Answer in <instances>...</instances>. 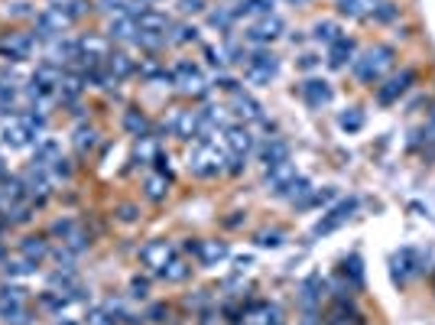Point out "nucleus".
Here are the masks:
<instances>
[{"label":"nucleus","instance_id":"1","mask_svg":"<svg viewBox=\"0 0 435 325\" xmlns=\"http://www.w3.org/2000/svg\"><path fill=\"white\" fill-rule=\"evenodd\" d=\"M393 46H371V49H364L354 62H351V72L354 78L361 82V85H377L387 72H390L393 65Z\"/></svg>","mask_w":435,"mask_h":325},{"label":"nucleus","instance_id":"2","mask_svg":"<svg viewBox=\"0 0 435 325\" xmlns=\"http://www.w3.org/2000/svg\"><path fill=\"white\" fill-rule=\"evenodd\" d=\"M189 173L198 179H214L224 173V153L214 147V140H198V147L189 153Z\"/></svg>","mask_w":435,"mask_h":325},{"label":"nucleus","instance_id":"3","mask_svg":"<svg viewBox=\"0 0 435 325\" xmlns=\"http://www.w3.org/2000/svg\"><path fill=\"white\" fill-rule=\"evenodd\" d=\"M423 263H425V257L419 254V250H413V248L396 250V254H393V283L406 286L413 277L423 273Z\"/></svg>","mask_w":435,"mask_h":325},{"label":"nucleus","instance_id":"4","mask_svg":"<svg viewBox=\"0 0 435 325\" xmlns=\"http://www.w3.org/2000/svg\"><path fill=\"white\" fill-rule=\"evenodd\" d=\"M279 72V59L266 49H257L254 55H247V78L254 85H270V78Z\"/></svg>","mask_w":435,"mask_h":325},{"label":"nucleus","instance_id":"5","mask_svg":"<svg viewBox=\"0 0 435 325\" xmlns=\"http://www.w3.org/2000/svg\"><path fill=\"white\" fill-rule=\"evenodd\" d=\"M68 17H65L62 7H46L39 17H36V32L33 36H39V39H59L65 30H68Z\"/></svg>","mask_w":435,"mask_h":325},{"label":"nucleus","instance_id":"6","mask_svg":"<svg viewBox=\"0 0 435 325\" xmlns=\"http://www.w3.org/2000/svg\"><path fill=\"white\" fill-rule=\"evenodd\" d=\"M172 257H176V244H172V241L160 238V241H149V244L140 248V263L149 267V270H163Z\"/></svg>","mask_w":435,"mask_h":325},{"label":"nucleus","instance_id":"7","mask_svg":"<svg viewBox=\"0 0 435 325\" xmlns=\"http://www.w3.org/2000/svg\"><path fill=\"white\" fill-rule=\"evenodd\" d=\"M172 85H179V91H185V95H205L208 91V82L192 62H179L172 68Z\"/></svg>","mask_w":435,"mask_h":325},{"label":"nucleus","instance_id":"8","mask_svg":"<svg viewBox=\"0 0 435 325\" xmlns=\"http://www.w3.org/2000/svg\"><path fill=\"white\" fill-rule=\"evenodd\" d=\"M413 82H416V72H413V68H403L400 75H393L387 85L377 88V101H380L383 108H390V104H396V101H400V98L409 91V85H413Z\"/></svg>","mask_w":435,"mask_h":325},{"label":"nucleus","instance_id":"9","mask_svg":"<svg viewBox=\"0 0 435 325\" xmlns=\"http://www.w3.org/2000/svg\"><path fill=\"white\" fill-rule=\"evenodd\" d=\"M354 212H358V198H344V202H338V205L331 208L328 215H322V221L312 228V234H315V238H322V234H331V231L344 225V221H348Z\"/></svg>","mask_w":435,"mask_h":325},{"label":"nucleus","instance_id":"10","mask_svg":"<svg viewBox=\"0 0 435 325\" xmlns=\"http://www.w3.org/2000/svg\"><path fill=\"white\" fill-rule=\"evenodd\" d=\"M302 98H306L308 108H325V104H331L335 91L325 78H308V82H302Z\"/></svg>","mask_w":435,"mask_h":325},{"label":"nucleus","instance_id":"11","mask_svg":"<svg viewBox=\"0 0 435 325\" xmlns=\"http://www.w3.org/2000/svg\"><path fill=\"white\" fill-rule=\"evenodd\" d=\"M283 30H286V23L279 20V17H273V13H266L263 20L257 23V26H250L244 36H247V43H266V39H276Z\"/></svg>","mask_w":435,"mask_h":325},{"label":"nucleus","instance_id":"12","mask_svg":"<svg viewBox=\"0 0 435 325\" xmlns=\"http://www.w3.org/2000/svg\"><path fill=\"white\" fill-rule=\"evenodd\" d=\"M189 250L202 260L205 267H214V263H221V260L231 254L224 241H198V244H189Z\"/></svg>","mask_w":435,"mask_h":325},{"label":"nucleus","instance_id":"13","mask_svg":"<svg viewBox=\"0 0 435 325\" xmlns=\"http://www.w3.org/2000/svg\"><path fill=\"white\" fill-rule=\"evenodd\" d=\"M279 198H286V202H293V205H299V208H306V202L312 198V183H308L306 176H296L289 185H283L279 189Z\"/></svg>","mask_w":435,"mask_h":325},{"label":"nucleus","instance_id":"14","mask_svg":"<svg viewBox=\"0 0 435 325\" xmlns=\"http://www.w3.org/2000/svg\"><path fill=\"white\" fill-rule=\"evenodd\" d=\"M289 160V143L279 140V137H270V140L260 147V162H263L266 169H273V166H279V162Z\"/></svg>","mask_w":435,"mask_h":325},{"label":"nucleus","instance_id":"15","mask_svg":"<svg viewBox=\"0 0 435 325\" xmlns=\"http://www.w3.org/2000/svg\"><path fill=\"white\" fill-rule=\"evenodd\" d=\"M198 130H202V111H179L176 114V137L179 140L198 137Z\"/></svg>","mask_w":435,"mask_h":325},{"label":"nucleus","instance_id":"16","mask_svg":"<svg viewBox=\"0 0 435 325\" xmlns=\"http://www.w3.org/2000/svg\"><path fill=\"white\" fill-rule=\"evenodd\" d=\"M0 140L7 143V147H13V150H20V147H26V143L33 140V133L26 127H23L20 118H13L3 124V130H0Z\"/></svg>","mask_w":435,"mask_h":325},{"label":"nucleus","instance_id":"17","mask_svg":"<svg viewBox=\"0 0 435 325\" xmlns=\"http://www.w3.org/2000/svg\"><path fill=\"white\" fill-rule=\"evenodd\" d=\"M224 140H228V150H231L234 156H247V153L254 150V137H250V130L247 127H234L231 124Z\"/></svg>","mask_w":435,"mask_h":325},{"label":"nucleus","instance_id":"18","mask_svg":"<svg viewBox=\"0 0 435 325\" xmlns=\"http://www.w3.org/2000/svg\"><path fill=\"white\" fill-rule=\"evenodd\" d=\"M107 36H111V39H120V43H133V36H137V17H130V13L114 17L111 26H107Z\"/></svg>","mask_w":435,"mask_h":325},{"label":"nucleus","instance_id":"19","mask_svg":"<svg viewBox=\"0 0 435 325\" xmlns=\"http://www.w3.org/2000/svg\"><path fill=\"white\" fill-rule=\"evenodd\" d=\"M354 39H348V36H341V39H335L331 43V53H328V65L331 68H344V65L354 59Z\"/></svg>","mask_w":435,"mask_h":325},{"label":"nucleus","instance_id":"20","mask_svg":"<svg viewBox=\"0 0 435 325\" xmlns=\"http://www.w3.org/2000/svg\"><path fill=\"white\" fill-rule=\"evenodd\" d=\"M33 43H36V36H10L7 43L0 46V53L3 55H10V59H30V53H33Z\"/></svg>","mask_w":435,"mask_h":325},{"label":"nucleus","instance_id":"21","mask_svg":"<svg viewBox=\"0 0 435 325\" xmlns=\"http://www.w3.org/2000/svg\"><path fill=\"white\" fill-rule=\"evenodd\" d=\"M296 179V169H293V162H279V166H273V169H266V189H273V192H279L283 185H289Z\"/></svg>","mask_w":435,"mask_h":325},{"label":"nucleus","instance_id":"22","mask_svg":"<svg viewBox=\"0 0 435 325\" xmlns=\"http://www.w3.org/2000/svg\"><path fill=\"white\" fill-rule=\"evenodd\" d=\"M234 114H241L244 120H263V108L244 91H234Z\"/></svg>","mask_w":435,"mask_h":325},{"label":"nucleus","instance_id":"23","mask_svg":"<svg viewBox=\"0 0 435 325\" xmlns=\"http://www.w3.org/2000/svg\"><path fill=\"white\" fill-rule=\"evenodd\" d=\"M270 10H273V0H241L231 13L234 20H241V17H266Z\"/></svg>","mask_w":435,"mask_h":325},{"label":"nucleus","instance_id":"24","mask_svg":"<svg viewBox=\"0 0 435 325\" xmlns=\"http://www.w3.org/2000/svg\"><path fill=\"white\" fill-rule=\"evenodd\" d=\"M143 192H147L149 202H163V198H166V192H169V179H166V173L147 176V183H143Z\"/></svg>","mask_w":435,"mask_h":325},{"label":"nucleus","instance_id":"25","mask_svg":"<svg viewBox=\"0 0 435 325\" xmlns=\"http://www.w3.org/2000/svg\"><path fill=\"white\" fill-rule=\"evenodd\" d=\"M189 273H192V267H189V263H185V260L172 257L169 263L163 267V270H156V277H160V280H166V283H182V280H185V277H189Z\"/></svg>","mask_w":435,"mask_h":325},{"label":"nucleus","instance_id":"26","mask_svg":"<svg viewBox=\"0 0 435 325\" xmlns=\"http://www.w3.org/2000/svg\"><path fill=\"white\" fill-rule=\"evenodd\" d=\"M107 72H111V75H117V78H127V75H133V72H137V65L130 62L127 53H111V55H107Z\"/></svg>","mask_w":435,"mask_h":325},{"label":"nucleus","instance_id":"27","mask_svg":"<svg viewBox=\"0 0 435 325\" xmlns=\"http://www.w3.org/2000/svg\"><path fill=\"white\" fill-rule=\"evenodd\" d=\"M137 26L140 30H153V32H163L166 36V30H169V17L166 13H156V10H147L137 17Z\"/></svg>","mask_w":435,"mask_h":325},{"label":"nucleus","instance_id":"28","mask_svg":"<svg viewBox=\"0 0 435 325\" xmlns=\"http://www.w3.org/2000/svg\"><path fill=\"white\" fill-rule=\"evenodd\" d=\"M299 299H302L306 309H315V306H319V299H322V277L319 273H312V277L302 283V296H299Z\"/></svg>","mask_w":435,"mask_h":325},{"label":"nucleus","instance_id":"29","mask_svg":"<svg viewBox=\"0 0 435 325\" xmlns=\"http://www.w3.org/2000/svg\"><path fill=\"white\" fill-rule=\"evenodd\" d=\"M95 147H98V130L95 127H78L75 130V150H78V156H88Z\"/></svg>","mask_w":435,"mask_h":325},{"label":"nucleus","instance_id":"30","mask_svg":"<svg viewBox=\"0 0 435 325\" xmlns=\"http://www.w3.org/2000/svg\"><path fill=\"white\" fill-rule=\"evenodd\" d=\"M0 319H3V325H30L33 322V313L26 309V303H20V306L3 309V313H0Z\"/></svg>","mask_w":435,"mask_h":325},{"label":"nucleus","instance_id":"31","mask_svg":"<svg viewBox=\"0 0 435 325\" xmlns=\"http://www.w3.org/2000/svg\"><path fill=\"white\" fill-rule=\"evenodd\" d=\"M124 127L133 133V137H149V120L140 114V111H127L124 114Z\"/></svg>","mask_w":435,"mask_h":325},{"label":"nucleus","instance_id":"32","mask_svg":"<svg viewBox=\"0 0 435 325\" xmlns=\"http://www.w3.org/2000/svg\"><path fill=\"white\" fill-rule=\"evenodd\" d=\"M133 43L143 46V49H153V53H156V49H163V46H166V36H163V32H153V30H140V26H137V36H133Z\"/></svg>","mask_w":435,"mask_h":325},{"label":"nucleus","instance_id":"33","mask_svg":"<svg viewBox=\"0 0 435 325\" xmlns=\"http://www.w3.org/2000/svg\"><path fill=\"white\" fill-rule=\"evenodd\" d=\"M36 260H30V257H23V260H7L3 263V273L7 277H30V273H36Z\"/></svg>","mask_w":435,"mask_h":325},{"label":"nucleus","instance_id":"34","mask_svg":"<svg viewBox=\"0 0 435 325\" xmlns=\"http://www.w3.org/2000/svg\"><path fill=\"white\" fill-rule=\"evenodd\" d=\"M46 254H49V244H46L43 238H26L23 241V257H30V260H46Z\"/></svg>","mask_w":435,"mask_h":325},{"label":"nucleus","instance_id":"35","mask_svg":"<svg viewBox=\"0 0 435 325\" xmlns=\"http://www.w3.org/2000/svg\"><path fill=\"white\" fill-rule=\"evenodd\" d=\"M254 325H283V309H279L276 303L260 306V313H257Z\"/></svg>","mask_w":435,"mask_h":325},{"label":"nucleus","instance_id":"36","mask_svg":"<svg viewBox=\"0 0 435 325\" xmlns=\"http://www.w3.org/2000/svg\"><path fill=\"white\" fill-rule=\"evenodd\" d=\"M371 17H373L377 23H393L396 17H400V7H396L393 0H380V3L373 7V13H371Z\"/></svg>","mask_w":435,"mask_h":325},{"label":"nucleus","instance_id":"37","mask_svg":"<svg viewBox=\"0 0 435 325\" xmlns=\"http://www.w3.org/2000/svg\"><path fill=\"white\" fill-rule=\"evenodd\" d=\"M192 39H198V30H195V26H189V23H182V26H172V36H166V43H172V46L192 43Z\"/></svg>","mask_w":435,"mask_h":325},{"label":"nucleus","instance_id":"38","mask_svg":"<svg viewBox=\"0 0 435 325\" xmlns=\"http://www.w3.org/2000/svg\"><path fill=\"white\" fill-rule=\"evenodd\" d=\"M62 244H65L68 250H75V254H82V250H88V248H91V234H85L82 228H75V231L62 241Z\"/></svg>","mask_w":435,"mask_h":325},{"label":"nucleus","instance_id":"39","mask_svg":"<svg viewBox=\"0 0 435 325\" xmlns=\"http://www.w3.org/2000/svg\"><path fill=\"white\" fill-rule=\"evenodd\" d=\"M338 124L348 130V133H358V130L364 127V114H361L358 108H348V111H344V114L338 118Z\"/></svg>","mask_w":435,"mask_h":325},{"label":"nucleus","instance_id":"40","mask_svg":"<svg viewBox=\"0 0 435 325\" xmlns=\"http://www.w3.org/2000/svg\"><path fill=\"white\" fill-rule=\"evenodd\" d=\"M312 36H315V39H319V43H335V39H341V30L338 26H335V23H315V32H312Z\"/></svg>","mask_w":435,"mask_h":325},{"label":"nucleus","instance_id":"41","mask_svg":"<svg viewBox=\"0 0 435 325\" xmlns=\"http://www.w3.org/2000/svg\"><path fill=\"white\" fill-rule=\"evenodd\" d=\"M344 273H348L351 280H354V286L361 290L364 286V270H361V257H358V254H351V257L344 260Z\"/></svg>","mask_w":435,"mask_h":325},{"label":"nucleus","instance_id":"42","mask_svg":"<svg viewBox=\"0 0 435 325\" xmlns=\"http://www.w3.org/2000/svg\"><path fill=\"white\" fill-rule=\"evenodd\" d=\"M208 23H212L214 30L228 32L234 26V13L231 10H212V13H208Z\"/></svg>","mask_w":435,"mask_h":325},{"label":"nucleus","instance_id":"43","mask_svg":"<svg viewBox=\"0 0 435 325\" xmlns=\"http://www.w3.org/2000/svg\"><path fill=\"white\" fill-rule=\"evenodd\" d=\"M85 325H117V319L107 313V309H91L88 319H85Z\"/></svg>","mask_w":435,"mask_h":325},{"label":"nucleus","instance_id":"44","mask_svg":"<svg viewBox=\"0 0 435 325\" xmlns=\"http://www.w3.org/2000/svg\"><path fill=\"white\" fill-rule=\"evenodd\" d=\"M75 228H78V221H72V218H59V221H55V225H53V234H55V238H68V234H72V231H75Z\"/></svg>","mask_w":435,"mask_h":325},{"label":"nucleus","instance_id":"45","mask_svg":"<svg viewBox=\"0 0 435 325\" xmlns=\"http://www.w3.org/2000/svg\"><path fill=\"white\" fill-rule=\"evenodd\" d=\"M257 244H260V248H279V244H283V234H279V231H263V234H257Z\"/></svg>","mask_w":435,"mask_h":325},{"label":"nucleus","instance_id":"46","mask_svg":"<svg viewBox=\"0 0 435 325\" xmlns=\"http://www.w3.org/2000/svg\"><path fill=\"white\" fill-rule=\"evenodd\" d=\"M53 176L55 179H68V176H72V162L65 160V156H59V160L53 162Z\"/></svg>","mask_w":435,"mask_h":325},{"label":"nucleus","instance_id":"47","mask_svg":"<svg viewBox=\"0 0 435 325\" xmlns=\"http://www.w3.org/2000/svg\"><path fill=\"white\" fill-rule=\"evenodd\" d=\"M205 10V0H179V13H202Z\"/></svg>","mask_w":435,"mask_h":325},{"label":"nucleus","instance_id":"48","mask_svg":"<svg viewBox=\"0 0 435 325\" xmlns=\"http://www.w3.org/2000/svg\"><path fill=\"white\" fill-rule=\"evenodd\" d=\"M147 319L149 322H166V319H169V309H166V306H149Z\"/></svg>","mask_w":435,"mask_h":325},{"label":"nucleus","instance_id":"49","mask_svg":"<svg viewBox=\"0 0 435 325\" xmlns=\"http://www.w3.org/2000/svg\"><path fill=\"white\" fill-rule=\"evenodd\" d=\"M147 290H149L147 280H133V283H130V296H133V299H143V296H147Z\"/></svg>","mask_w":435,"mask_h":325},{"label":"nucleus","instance_id":"50","mask_svg":"<svg viewBox=\"0 0 435 325\" xmlns=\"http://www.w3.org/2000/svg\"><path fill=\"white\" fill-rule=\"evenodd\" d=\"M117 218H120V221H137V208H133V205H120V208H117Z\"/></svg>","mask_w":435,"mask_h":325},{"label":"nucleus","instance_id":"51","mask_svg":"<svg viewBox=\"0 0 435 325\" xmlns=\"http://www.w3.org/2000/svg\"><path fill=\"white\" fill-rule=\"evenodd\" d=\"M214 85L224 88V91H237V82H234L231 75H218V78H214Z\"/></svg>","mask_w":435,"mask_h":325},{"label":"nucleus","instance_id":"52","mask_svg":"<svg viewBox=\"0 0 435 325\" xmlns=\"http://www.w3.org/2000/svg\"><path fill=\"white\" fill-rule=\"evenodd\" d=\"M299 325H322L319 322V313H315V309H306V319H302Z\"/></svg>","mask_w":435,"mask_h":325},{"label":"nucleus","instance_id":"53","mask_svg":"<svg viewBox=\"0 0 435 325\" xmlns=\"http://www.w3.org/2000/svg\"><path fill=\"white\" fill-rule=\"evenodd\" d=\"M13 13H17V17H26V13H30V3H13Z\"/></svg>","mask_w":435,"mask_h":325},{"label":"nucleus","instance_id":"54","mask_svg":"<svg viewBox=\"0 0 435 325\" xmlns=\"http://www.w3.org/2000/svg\"><path fill=\"white\" fill-rule=\"evenodd\" d=\"M315 65V55H302V68H312Z\"/></svg>","mask_w":435,"mask_h":325},{"label":"nucleus","instance_id":"55","mask_svg":"<svg viewBox=\"0 0 435 325\" xmlns=\"http://www.w3.org/2000/svg\"><path fill=\"white\" fill-rule=\"evenodd\" d=\"M59 325H82V322H68V319H62V322H59Z\"/></svg>","mask_w":435,"mask_h":325},{"label":"nucleus","instance_id":"56","mask_svg":"<svg viewBox=\"0 0 435 325\" xmlns=\"http://www.w3.org/2000/svg\"><path fill=\"white\" fill-rule=\"evenodd\" d=\"M432 290H435V273H432Z\"/></svg>","mask_w":435,"mask_h":325},{"label":"nucleus","instance_id":"57","mask_svg":"<svg viewBox=\"0 0 435 325\" xmlns=\"http://www.w3.org/2000/svg\"><path fill=\"white\" fill-rule=\"evenodd\" d=\"M296 3H302V0H296Z\"/></svg>","mask_w":435,"mask_h":325}]
</instances>
